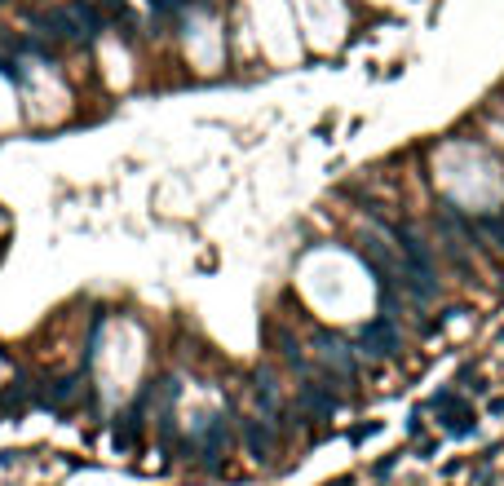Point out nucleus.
I'll list each match as a JSON object with an SVG mask.
<instances>
[{
    "label": "nucleus",
    "instance_id": "f257e3e1",
    "mask_svg": "<svg viewBox=\"0 0 504 486\" xmlns=\"http://www.w3.org/2000/svg\"><path fill=\"white\" fill-rule=\"evenodd\" d=\"M434 416H438V424L447 429L451 437H469L473 433V424H478V411L464 403L460 394H451V389H442V394H434Z\"/></svg>",
    "mask_w": 504,
    "mask_h": 486
},
{
    "label": "nucleus",
    "instance_id": "f03ea898",
    "mask_svg": "<svg viewBox=\"0 0 504 486\" xmlns=\"http://www.w3.org/2000/svg\"><path fill=\"white\" fill-rule=\"evenodd\" d=\"M403 349V336L398 327H394V319L385 314V319H371L363 332H358V354L363 358H394Z\"/></svg>",
    "mask_w": 504,
    "mask_h": 486
},
{
    "label": "nucleus",
    "instance_id": "7ed1b4c3",
    "mask_svg": "<svg viewBox=\"0 0 504 486\" xmlns=\"http://www.w3.org/2000/svg\"><path fill=\"white\" fill-rule=\"evenodd\" d=\"M296 407H301L310 420H328L332 411H336V394H332L328 385H314V380H310V385H301V394H296Z\"/></svg>",
    "mask_w": 504,
    "mask_h": 486
},
{
    "label": "nucleus",
    "instance_id": "20e7f679",
    "mask_svg": "<svg viewBox=\"0 0 504 486\" xmlns=\"http://www.w3.org/2000/svg\"><path fill=\"white\" fill-rule=\"evenodd\" d=\"M244 442H248V451L257 455V460L274 451V433H270L261 420H244Z\"/></svg>",
    "mask_w": 504,
    "mask_h": 486
},
{
    "label": "nucleus",
    "instance_id": "39448f33",
    "mask_svg": "<svg viewBox=\"0 0 504 486\" xmlns=\"http://www.w3.org/2000/svg\"><path fill=\"white\" fill-rule=\"evenodd\" d=\"M319 349L336 362V367H341V376H354V358H350V349H345L336 336H319Z\"/></svg>",
    "mask_w": 504,
    "mask_h": 486
},
{
    "label": "nucleus",
    "instance_id": "423d86ee",
    "mask_svg": "<svg viewBox=\"0 0 504 486\" xmlns=\"http://www.w3.org/2000/svg\"><path fill=\"white\" fill-rule=\"evenodd\" d=\"M478 226H482V230H491V235H496V243L504 248V212H487Z\"/></svg>",
    "mask_w": 504,
    "mask_h": 486
}]
</instances>
